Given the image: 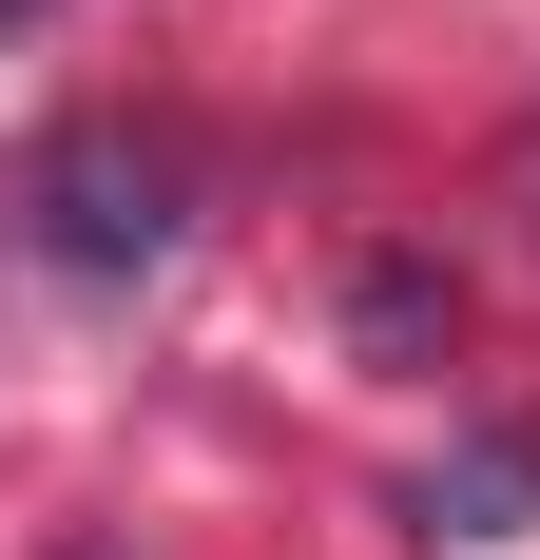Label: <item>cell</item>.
<instances>
[{
    "label": "cell",
    "instance_id": "cell-1",
    "mask_svg": "<svg viewBox=\"0 0 540 560\" xmlns=\"http://www.w3.org/2000/svg\"><path fill=\"white\" fill-rule=\"evenodd\" d=\"M39 252H58V271H155V252H174V155L78 136V155L39 174Z\"/></svg>",
    "mask_w": 540,
    "mask_h": 560
}]
</instances>
